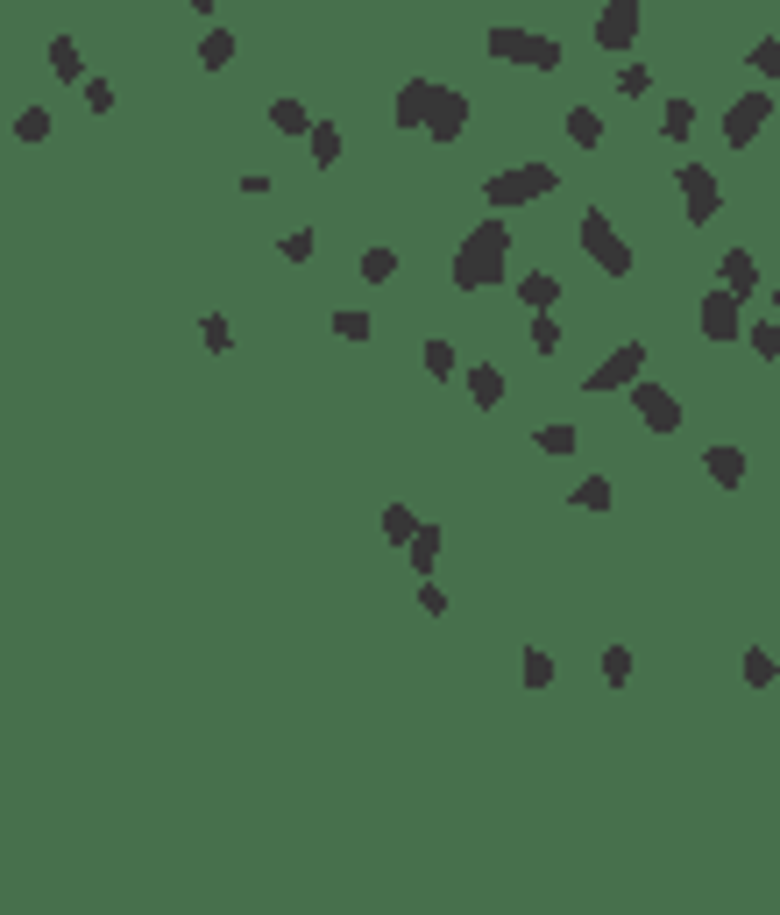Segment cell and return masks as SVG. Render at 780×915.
Returning <instances> with one entry per match:
<instances>
[{
  "mask_svg": "<svg viewBox=\"0 0 780 915\" xmlns=\"http://www.w3.org/2000/svg\"><path fill=\"white\" fill-rule=\"evenodd\" d=\"M504 256H511V220H476V227L461 235L454 263H447L454 291H490V284L504 277Z\"/></svg>",
  "mask_w": 780,
  "mask_h": 915,
  "instance_id": "1",
  "label": "cell"
},
{
  "mask_svg": "<svg viewBox=\"0 0 780 915\" xmlns=\"http://www.w3.org/2000/svg\"><path fill=\"white\" fill-rule=\"evenodd\" d=\"M554 185H561L554 164H511V171H490V178H483V199H490V213H511V206L546 199Z\"/></svg>",
  "mask_w": 780,
  "mask_h": 915,
  "instance_id": "2",
  "label": "cell"
},
{
  "mask_svg": "<svg viewBox=\"0 0 780 915\" xmlns=\"http://www.w3.org/2000/svg\"><path fill=\"white\" fill-rule=\"evenodd\" d=\"M490 57L504 64H525V71H561V43L554 36H539V29H511V22H490Z\"/></svg>",
  "mask_w": 780,
  "mask_h": 915,
  "instance_id": "3",
  "label": "cell"
},
{
  "mask_svg": "<svg viewBox=\"0 0 780 915\" xmlns=\"http://www.w3.org/2000/svg\"><path fill=\"white\" fill-rule=\"evenodd\" d=\"M582 256H589L603 277H632V263H639V256H632V242H624L617 227L603 220V206H589V213H582Z\"/></svg>",
  "mask_w": 780,
  "mask_h": 915,
  "instance_id": "4",
  "label": "cell"
},
{
  "mask_svg": "<svg viewBox=\"0 0 780 915\" xmlns=\"http://www.w3.org/2000/svg\"><path fill=\"white\" fill-rule=\"evenodd\" d=\"M674 185H681V213H688V227H710V220L724 213V185H717L710 164H681Z\"/></svg>",
  "mask_w": 780,
  "mask_h": 915,
  "instance_id": "5",
  "label": "cell"
},
{
  "mask_svg": "<svg viewBox=\"0 0 780 915\" xmlns=\"http://www.w3.org/2000/svg\"><path fill=\"white\" fill-rule=\"evenodd\" d=\"M639 376H646V341H624V348H610V355L582 376V391H589V398H603V391H632Z\"/></svg>",
  "mask_w": 780,
  "mask_h": 915,
  "instance_id": "6",
  "label": "cell"
},
{
  "mask_svg": "<svg viewBox=\"0 0 780 915\" xmlns=\"http://www.w3.org/2000/svg\"><path fill=\"white\" fill-rule=\"evenodd\" d=\"M766 121H773V100H766V93H738V100L724 107V142H731V149H752Z\"/></svg>",
  "mask_w": 780,
  "mask_h": 915,
  "instance_id": "7",
  "label": "cell"
},
{
  "mask_svg": "<svg viewBox=\"0 0 780 915\" xmlns=\"http://www.w3.org/2000/svg\"><path fill=\"white\" fill-rule=\"evenodd\" d=\"M738 313H745V298L724 291V284H717V291H702V305H695V320H702V334H710V341H738V334H745Z\"/></svg>",
  "mask_w": 780,
  "mask_h": 915,
  "instance_id": "8",
  "label": "cell"
},
{
  "mask_svg": "<svg viewBox=\"0 0 780 915\" xmlns=\"http://www.w3.org/2000/svg\"><path fill=\"white\" fill-rule=\"evenodd\" d=\"M639 0H603L596 8V50H632L639 43Z\"/></svg>",
  "mask_w": 780,
  "mask_h": 915,
  "instance_id": "9",
  "label": "cell"
},
{
  "mask_svg": "<svg viewBox=\"0 0 780 915\" xmlns=\"http://www.w3.org/2000/svg\"><path fill=\"white\" fill-rule=\"evenodd\" d=\"M632 405H639V419H646L653 433H674V426H681V398L660 391V384H646V376L632 384Z\"/></svg>",
  "mask_w": 780,
  "mask_h": 915,
  "instance_id": "10",
  "label": "cell"
},
{
  "mask_svg": "<svg viewBox=\"0 0 780 915\" xmlns=\"http://www.w3.org/2000/svg\"><path fill=\"white\" fill-rule=\"evenodd\" d=\"M426 128H433V142H461V135H468V100H461L454 86H440V93H433Z\"/></svg>",
  "mask_w": 780,
  "mask_h": 915,
  "instance_id": "11",
  "label": "cell"
},
{
  "mask_svg": "<svg viewBox=\"0 0 780 915\" xmlns=\"http://www.w3.org/2000/svg\"><path fill=\"white\" fill-rule=\"evenodd\" d=\"M433 79H405L398 86V107H390V121H398V128H426V114H433Z\"/></svg>",
  "mask_w": 780,
  "mask_h": 915,
  "instance_id": "12",
  "label": "cell"
},
{
  "mask_svg": "<svg viewBox=\"0 0 780 915\" xmlns=\"http://www.w3.org/2000/svg\"><path fill=\"white\" fill-rule=\"evenodd\" d=\"M717 277H724V291H738V298H752V291H759V263H752V249H724V263H717Z\"/></svg>",
  "mask_w": 780,
  "mask_h": 915,
  "instance_id": "13",
  "label": "cell"
},
{
  "mask_svg": "<svg viewBox=\"0 0 780 915\" xmlns=\"http://www.w3.org/2000/svg\"><path fill=\"white\" fill-rule=\"evenodd\" d=\"M50 71L64 86H86V50H78L71 36H50Z\"/></svg>",
  "mask_w": 780,
  "mask_h": 915,
  "instance_id": "14",
  "label": "cell"
},
{
  "mask_svg": "<svg viewBox=\"0 0 780 915\" xmlns=\"http://www.w3.org/2000/svg\"><path fill=\"white\" fill-rule=\"evenodd\" d=\"M702 469H710V483L738 490V483H745V454H738V447H702Z\"/></svg>",
  "mask_w": 780,
  "mask_h": 915,
  "instance_id": "15",
  "label": "cell"
},
{
  "mask_svg": "<svg viewBox=\"0 0 780 915\" xmlns=\"http://www.w3.org/2000/svg\"><path fill=\"white\" fill-rule=\"evenodd\" d=\"M518 298L532 305V313H554V298H561V277H554V270H532V277H518Z\"/></svg>",
  "mask_w": 780,
  "mask_h": 915,
  "instance_id": "16",
  "label": "cell"
},
{
  "mask_svg": "<svg viewBox=\"0 0 780 915\" xmlns=\"http://www.w3.org/2000/svg\"><path fill=\"white\" fill-rule=\"evenodd\" d=\"M468 398H476L483 412H490V405H504V369H497V362H483V369H468Z\"/></svg>",
  "mask_w": 780,
  "mask_h": 915,
  "instance_id": "17",
  "label": "cell"
},
{
  "mask_svg": "<svg viewBox=\"0 0 780 915\" xmlns=\"http://www.w3.org/2000/svg\"><path fill=\"white\" fill-rule=\"evenodd\" d=\"M270 128L277 135H312V107L305 100H270Z\"/></svg>",
  "mask_w": 780,
  "mask_h": 915,
  "instance_id": "18",
  "label": "cell"
},
{
  "mask_svg": "<svg viewBox=\"0 0 780 915\" xmlns=\"http://www.w3.org/2000/svg\"><path fill=\"white\" fill-rule=\"evenodd\" d=\"M561 128H568V142H575V149H596V142H603V114H596V107H568V121H561Z\"/></svg>",
  "mask_w": 780,
  "mask_h": 915,
  "instance_id": "19",
  "label": "cell"
},
{
  "mask_svg": "<svg viewBox=\"0 0 780 915\" xmlns=\"http://www.w3.org/2000/svg\"><path fill=\"white\" fill-rule=\"evenodd\" d=\"M440 547H447V540H440V525H419V532H412V547H405V561H412L419 575H433V561H440Z\"/></svg>",
  "mask_w": 780,
  "mask_h": 915,
  "instance_id": "20",
  "label": "cell"
},
{
  "mask_svg": "<svg viewBox=\"0 0 780 915\" xmlns=\"http://www.w3.org/2000/svg\"><path fill=\"white\" fill-rule=\"evenodd\" d=\"M305 149H312V164H320V171H327V164H341V128H334V121H312Z\"/></svg>",
  "mask_w": 780,
  "mask_h": 915,
  "instance_id": "21",
  "label": "cell"
},
{
  "mask_svg": "<svg viewBox=\"0 0 780 915\" xmlns=\"http://www.w3.org/2000/svg\"><path fill=\"white\" fill-rule=\"evenodd\" d=\"M419 362H426V376H433V384H447V376L461 369V362H454V341H447V334H433V341L419 348Z\"/></svg>",
  "mask_w": 780,
  "mask_h": 915,
  "instance_id": "22",
  "label": "cell"
},
{
  "mask_svg": "<svg viewBox=\"0 0 780 915\" xmlns=\"http://www.w3.org/2000/svg\"><path fill=\"white\" fill-rule=\"evenodd\" d=\"M234 50H242V43H234L227 29H206V36H199V64H206V71H227Z\"/></svg>",
  "mask_w": 780,
  "mask_h": 915,
  "instance_id": "23",
  "label": "cell"
},
{
  "mask_svg": "<svg viewBox=\"0 0 780 915\" xmlns=\"http://www.w3.org/2000/svg\"><path fill=\"white\" fill-rule=\"evenodd\" d=\"M525 341H532V355H561V341H568V334H561V320H554V313H532V334H525Z\"/></svg>",
  "mask_w": 780,
  "mask_h": 915,
  "instance_id": "24",
  "label": "cell"
},
{
  "mask_svg": "<svg viewBox=\"0 0 780 915\" xmlns=\"http://www.w3.org/2000/svg\"><path fill=\"white\" fill-rule=\"evenodd\" d=\"M412 532H419V518H412L405 504H383V540H390V547H412Z\"/></svg>",
  "mask_w": 780,
  "mask_h": 915,
  "instance_id": "25",
  "label": "cell"
},
{
  "mask_svg": "<svg viewBox=\"0 0 780 915\" xmlns=\"http://www.w3.org/2000/svg\"><path fill=\"white\" fill-rule=\"evenodd\" d=\"M525 689H554V653H546V646H525Z\"/></svg>",
  "mask_w": 780,
  "mask_h": 915,
  "instance_id": "26",
  "label": "cell"
},
{
  "mask_svg": "<svg viewBox=\"0 0 780 915\" xmlns=\"http://www.w3.org/2000/svg\"><path fill=\"white\" fill-rule=\"evenodd\" d=\"M660 128H667L674 142H688V135H695V100H667V107H660Z\"/></svg>",
  "mask_w": 780,
  "mask_h": 915,
  "instance_id": "27",
  "label": "cell"
},
{
  "mask_svg": "<svg viewBox=\"0 0 780 915\" xmlns=\"http://www.w3.org/2000/svg\"><path fill=\"white\" fill-rule=\"evenodd\" d=\"M362 284H383V277H398V249H362Z\"/></svg>",
  "mask_w": 780,
  "mask_h": 915,
  "instance_id": "28",
  "label": "cell"
},
{
  "mask_svg": "<svg viewBox=\"0 0 780 915\" xmlns=\"http://www.w3.org/2000/svg\"><path fill=\"white\" fill-rule=\"evenodd\" d=\"M575 440H582V433H575L568 419H554V426H539V433H532V447H546V454H575Z\"/></svg>",
  "mask_w": 780,
  "mask_h": 915,
  "instance_id": "29",
  "label": "cell"
},
{
  "mask_svg": "<svg viewBox=\"0 0 780 915\" xmlns=\"http://www.w3.org/2000/svg\"><path fill=\"white\" fill-rule=\"evenodd\" d=\"M773 674H780L773 653H766V646H745V689H773Z\"/></svg>",
  "mask_w": 780,
  "mask_h": 915,
  "instance_id": "30",
  "label": "cell"
},
{
  "mask_svg": "<svg viewBox=\"0 0 780 915\" xmlns=\"http://www.w3.org/2000/svg\"><path fill=\"white\" fill-rule=\"evenodd\" d=\"M575 504H582V511H610V504H617L610 476H589V483H575Z\"/></svg>",
  "mask_w": 780,
  "mask_h": 915,
  "instance_id": "31",
  "label": "cell"
},
{
  "mask_svg": "<svg viewBox=\"0 0 780 915\" xmlns=\"http://www.w3.org/2000/svg\"><path fill=\"white\" fill-rule=\"evenodd\" d=\"M745 341H752V355H766V362H773V355H780V313H773V320H752V327H745Z\"/></svg>",
  "mask_w": 780,
  "mask_h": 915,
  "instance_id": "32",
  "label": "cell"
},
{
  "mask_svg": "<svg viewBox=\"0 0 780 915\" xmlns=\"http://www.w3.org/2000/svg\"><path fill=\"white\" fill-rule=\"evenodd\" d=\"M312 249H320V235H312V227H291V235L277 242V256H284V263H312Z\"/></svg>",
  "mask_w": 780,
  "mask_h": 915,
  "instance_id": "33",
  "label": "cell"
},
{
  "mask_svg": "<svg viewBox=\"0 0 780 915\" xmlns=\"http://www.w3.org/2000/svg\"><path fill=\"white\" fill-rule=\"evenodd\" d=\"M603 681H610V689L632 681V646H603Z\"/></svg>",
  "mask_w": 780,
  "mask_h": 915,
  "instance_id": "34",
  "label": "cell"
},
{
  "mask_svg": "<svg viewBox=\"0 0 780 915\" xmlns=\"http://www.w3.org/2000/svg\"><path fill=\"white\" fill-rule=\"evenodd\" d=\"M617 93H624V100L653 93V71H646V64H624V71H617Z\"/></svg>",
  "mask_w": 780,
  "mask_h": 915,
  "instance_id": "35",
  "label": "cell"
},
{
  "mask_svg": "<svg viewBox=\"0 0 780 915\" xmlns=\"http://www.w3.org/2000/svg\"><path fill=\"white\" fill-rule=\"evenodd\" d=\"M752 71H759V79H780V36L752 43Z\"/></svg>",
  "mask_w": 780,
  "mask_h": 915,
  "instance_id": "36",
  "label": "cell"
},
{
  "mask_svg": "<svg viewBox=\"0 0 780 915\" xmlns=\"http://www.w3.org/2000/svg\"><path fill=\"white\" fill-rule=\"evenodd\" d=\"M334 334H341V341H369L376 327H369V313H348V305H341V313H334Z\"/></svg>",
  "mask_w": 780,
  "mask_h": 915,
  "instance_id": "37",
  "label": "cell"
},
{
  "mask_svg": "<svg viewBox=\"0 0 780 915\" xmlns=\"http://www.w3.org/2000/svg\"><path fill=\"white\" fill-rule=\"evenodd\" d=\"M15 135H22V142H43V135H50V114H43V107H22V114H15Z\"/></svg>",
  "mask_w": 780,
  "mask_h": 915,
  "instance_id": "38",
  "label": "cell"
},
{
  "mask_svg": "<svg viewBox=\"0 0 780 915\" xmlns=\"http://www.w3.org/2000/svg\"><path fill=\"white\" fill-rule=\"evenodd\" d=\"M199 334H206V348H213V355H227V348H234V327H227L220 313H206V320H199Z\"/></svg>",
  "mask_w": 780,
  "mask_h": 915,
  "instance_id": "39",
  "label": "cell"
},
{
  "mask_svg": "<svg viewBox=\"0 0 780 915\" xmlns=\"http://www.w3.org/2000/svg\"><path fill=\"white\" fill-rule=\"evenodd\" d=\"M86 107L107 114V107H114V79H86Z\"/></svg>",
  "mask_w": 780,
  "mask_h": 915,
  "instance_id": "40",
  "label": "cell"
},
{
  "mask_svg": "<svg viewBox=\"0 0 780 915\" xmlns=\"http://www.w3.org/2000/svg\"><path fill=\"white\" fill-rule=\"evenodd\" d=\"M185 8H199V15H213V0H185Z\"/></svg>",
  "mask_w": 780,
  "mask_h": 915,
  "instance_id": "41",
  "label": "cell"
},
{
  "mask_svg": "<svg viewBox=\"0 0 780 915\" xmlns=\"http://www.w3.org/2000/svg\"><path fill=\"white\" fill-rule=\"evenodd\" d=\"M773 313H780V277H773Z\"/></svg>",
  "mask_w": 780,
  "mask_h": 915,
  "instance_id": "42",
  "label": "cell"
}]
</instances>
